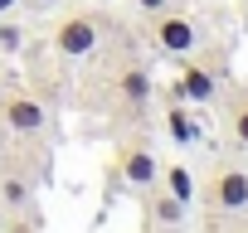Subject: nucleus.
<instances>
[{"mask_svg": "<svg viewBox=\"0 0 248 233\" xmlns=\"http://www.w3.org/2000/svg\"><path fill=\"white\" fill-rule=\"evenodd\" d=\"M132 5H137L141 15H156V10H166V5H170V0H132Z\"/></svg>", "mask_w": 248, "mask_h": 233, "instance_id": "obj_13", "label": "nucleus"}, {"mask_svg": "<svg viewBox=\"0 0 248 233\" xmlns=\"http://www.w3.org/2000/svg\"><path fill=\"white\" fill-rule=\"evenodd\" d=\"M97 39H102L97 15H68L54 25V54L59 58H88L97 49Z\"/></svg>", "mask_w": 248, "mask_h": 233, "instance_id": "obj_4", "label": "nucleus"}, {"mask_svg": "<svg viewBox=\"0 0 248 233\" xmlns=\"http://www.w3.org/2000/svg\"><path fill=\"white\" fill-rule=\"evenodd\" d=\"M30 5H54V0H30Z\"/></svg>", "mask_w": 248, "mask_h": 233, "instance_id": "obj_17", "label": "nucleus"}, {"mask_svg": "<svg viewBox=\"0 0 248 233\" xmlns=\"http://www.w3.org/2000/svg\"><path fill=\"white\" fill-rule=\"evenodd\" d=\"M151 44L170 58H190V54H200V20L166 5L151 15Z\"/></svg>", "mask_w": 248, "mask_h": 233, "instance_id": "obj_2", "label": "nucleus"}, {"mask_svg": "<svg viewBox=\"0 0 248 233\" xmlns=\"http://www.w3.org/2000/svg\"><path fill=\"white\" fill-rule=\"evenodd\" d=\"M15 5H20V0H0V15H10V10H15Z\"/></svg>", "mask_w": 248, "mask_h": 233, "instance_id": "obj_15", "label": "nucleus"}, {"mask_svg": "<svg viewBox=\"0 0 248 233\" xmlns=\"http://www.w3.org/2000/svg\"><path fill=\"white\" fill-rule=\"evenodd\" d=\"M0 49H20V29H0Z\"/></svg>", "mask_w": 248, "mask_h": 233, "instance_id": "obj_14", "label": "nucleus"}, {"mask_svg": "<svg viewBox=\"0 0 248 233\" xmlns=\"http://www.w3.org/2000/svg\"><path fill=\"white\" fill-rule=\"evenodd\" d=\"M166 131H170V141L175 146H195L200 141V122L190 116V102H170V112H166Z\"/></svg>", "mask_w": 248, "mask_h": 233, "instance_id": "obj_9", "label": "nucleus"}, {"mask_svg": "<svg viewBox=\"0 0 248 233\" xmlns=\"http://www.w3.org/2000/svg\"><path fill=\"white\" fill-rule=\"evenodd\" d=\"M141 194H146V218H151L156 228H180V223H185V209H190V204L175 199L166 185H161V189L151 185V189H141Z\"/></svg>", "mask_w": 248, "mask_h": 233, "instance_id": "obj_7", "label": "nucleus"}, {"mask_svg": "<svg viewBox=\"0 0 248 233\" xmlns=\"http://www.w3.org/2000/svg\"><path fill=\"white\" fill-rule=\"evenodd\" d=\"M10 233H30V228H25V223H15V228H10Z\"/></svg>", "mask_w": 248, "mask_h": 233, "instance_id": "obj_16", "label": "nucleus"}, {"mask_svg": "<svg viewBox=\"0 0 248 233\" xmlns=\"http://www.w3.org/2000/svg\"><path fill=\"white\" fill-rule=\"evenodd\" d=\"M117 97L127 102V107H146V102H151V73H146L141 63H132L127 73L117 78Z\"/></svg>", "mask_w": 248, "mask_h": 233, "instance_id": "obj_8", "label": "nucleus"}, {"mask_svg": "<svg viewBox=\"0 0 248 233\" xmlns=\"http://www.w3.org/2000/svg\"><path fill=\"white\" fill-rule=\"evenodd\" d=\"M0 116H5V127L15 136H39L49 127V112H44L39 92H30V87H5L0 92Z\"/></svg>", "mask_w": 248, "mask_h": 233, "instance_id": "obj_3", "label": "nucleus"}, {"mask_svg": "<svg viewBox=\"0 0 248 233\" xmlns=\"http://www.w3.org/2000/svg\"><path fill=\"white\" fill-rule=\"evenodd\" d=\"M219 233H224V228H219ZM229 233H248V228H229Z\"/></svg>", "mask_w": 248, "mask_h": 233, "instance_id": "obj_18", "label": "nucleus"}, {"mask_svg": "<svg viewBox=\"0 0 248 233\" xmlns=\"http://www.w3.org/2000/svg\"><path fill=\"white\" fill-rule=\"evenodd\" d=\"M170 97H180V102H214L219 97V78H214V68L204 63V58H180V78H175V87H170Z\"/></svg>", "mask_w": 248, "mask_h": 233, "instance_id": "obj_5", "label": "nucleus"}, {"mask_svg": "<svg viewBox=\"0 0 248 233\" xmlns=\"http://www.w3.org/2000/svg\"><path fill=\"white\" fill-rule=\"evenodd\" d=\"M224 131H229V141H233L238 151H248V92H238V97L229 102V112H224Z\"/></svg>", "mask_w": 248, "mask_h": 233, "instance_id": "obj_10", "label": "nucleus"}, {"mask_svg": "<svg viewBox=\"0 0 248 233\" xmlns=\"http://www.w3.org/2000/svg\"><path fill=\"white\" fill-rule=\"evenodd\" d=\"M117 175L122 180H127L132 189H151L156 180H161V160H156V151L151 146H127V151H122V160H117Z\"/></svg>", "mask_w": 248, "mask_h": 233, "instance_id": "obj_6", "label": "nucleus"}, {"mask_svg": "<svg viewBox=\"0 0 248 233\" xmlns=\"http://www.w3.org/2000/svg\"><path fill=\"white\" fill-rule=\"evenodd\" d=\"M156 185H166L175 199H200V185H195V175H190V165H161V180Z\"/></svg>", "mask_w": 248, "mask_h": 233, "instance_id": "obj_11", "label": "nucleus"}, {"mask_svg": "<svg viewBox=\"0 0 248 233\" xmlns=\"http://www.w3.org/2000/svg\"><path fill=\"white\" fill-rule=\"evenodd\" d=\"M200 199H204V209L209 214H248V170L243 165H214V175L204 180V189H200Z\"/></svg>", "mask_w": 248, "mask_h": 233, "instance_id": "obj_1", "label": "nucleus"}, {"mask_svg": "<svg viewBox=\"0 0 248 233\" xmlns=\"http://www.w3.org/2000/svg\"><path fill=\"white\" fill-rule=\"evenodd\" d=\"M0 189H5V204H15V209H25V204H30V189H25V180H20V175H5V180H0Z\"/></svg>", "mask_w": 248, "mask_h": 233, "instance_id": "obj_12", "label": "nucleus"}]
</instances>
